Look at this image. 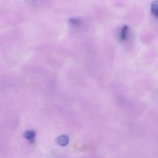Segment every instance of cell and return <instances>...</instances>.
<instances>
[{
    "instance_id": "4",
    "label": "cell",
    "mask_w": 158,
    "mask_h": 158,
    "mask_svg": "<svg viewBox=\"0 0 158 158\" xmlns=\"http://www.w3.org/2000/svg\"><path fill=\"white\" fill-rule=\"evenodd\" d=\"M158 2L157 0L154 1L151 4V12L154 16L156 17L158 16Z\"/></svg>"
},
{
    "instance_id": "1",
    "label": "cell",
    "mask_w": 158,
    "mask_h": 158,
    "mask_svg": "<svg viewBox=\"0 0 158 158\" xmlns=\"http://www.w3.org/2000/svg\"><path fill=\"white\" fill-rule=\"evenodd\" d=\"M69 142V139L68 137L66 135H60L56 139V143L60 146H66L68 145Z\"/></svg>"
},
{
    "instance_id": "2",
    "label": "cell",
    "mask_w": 158,
    "mask_h": 158,
    "mask_svg": "<svg viewBox=\"0 0 158 158\" xmlns=\"http://www.w3.org/2000/svg\"><path fill=\"white\" fill-rule=\"evenodd\" d=\"M24 137L30 142L31 143H33L35 139V136H36V133L34 131L31 130V131H28L25 132L23 135Z\"/></svg>"
},
{
    "instance_id": "5",
    "label": "cell",
    "mask_w": 158,
    "mask_h": 158,
    "mask_svg": "<svg viewBox=\"0 0 158 158\" xmlns=\"http://www.w3.org/2000/svg\"><path fill=\"white\" fill-rule=\"evenodd\" d=\"M69 21L70 24L75 26H79L81 23L80 19L78 18H70L69 19Z\"/></svg>"
},
{
    "instance_id": "3",
    "label": "cell",
    "mask_w": 158,
    "mask_h": 158,
    "mask_svg": "<svg viewBox=\"0 0 158 158\" xmlns=\"http://www.w3.org/2000/svg\"><path fill=\"white\" fill-rule=\"evenodd\" d=\"M129 27L127 25H124L122 27L120 34V38L122 41H125L128 38Z\"/></svg>"
}]
</instances>
